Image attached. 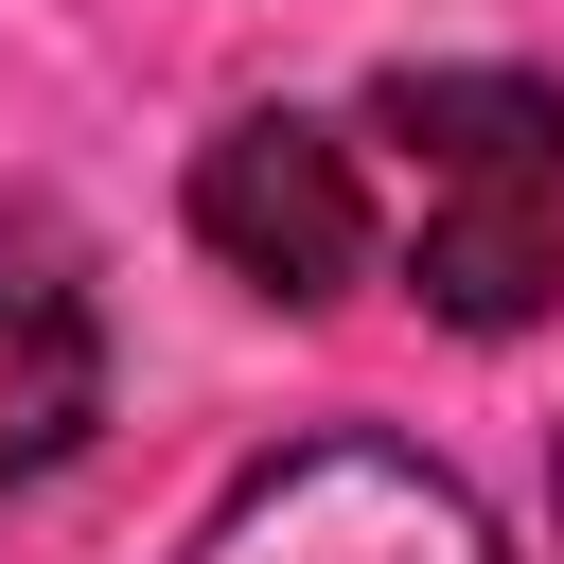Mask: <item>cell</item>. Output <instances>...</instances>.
I'll list each match as a JSON object with an SVG mask.
<instances>
[{
    "mask_svg": "<svg viewBox=\"0 0 564 564\" xmlns=\"http://www.w3.org/2000/svg\"><path fill=\"white\" fill-rule=\"evenodd\" d=\"M370 264L441 335H529L564 300V88L546 70H388L352 106Z\"/></svg>",
    "mask_w": 564,
    "mask_h": 564,
    "instance_id": "1",
    "label": "cell"
},
{
    "mask_svg": "<svg viewBox=\"0 0 564 564\" xmlns=\"http://www.w3.org/2000/svg\"><path fill=\"white\" fill-rule=\"evenodd\" d=\"M194 564H511L494 546V511L441 476V458H405V441H282V458H247L229 494H212V529H194Z\"/></svg>",
    "mask_w": 564,
    "mask_h": 564,
    "instance_id": "2",
    "label": "cell"
},
{
    "mask_svg": "<svg viewBox=\"0 0 564 564\" xmlns=\"http://www.w3.org/2000/svg\"><path fill=\"white\" fill-rule=\"evenodd\" d=\"M194 247H212L247 300H352V264H370L352 123H317V106H247V123H212V159H194Z\"/></svg>",
    "mask_w": 564,
    "mask_h": 564,
    "instance_id": "3",
    "label": "cell"
},
{
    "mask_svg": "<svg viewBox=\"0 0 564 564\" xmlns=\"http://www.w3.org/2000/svg\"><path fill=\"white\" fill-rule=\"evenodd\" d=\"M106 423V317L53 229H0V494H35Z\"/></svg>",
    "mask_w": 564,
    "mask_h": 564,
    "instance_id": "4",
    "label": "cell"
}]
</instances>
